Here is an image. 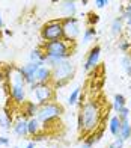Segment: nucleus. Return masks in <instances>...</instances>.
<instances>
[{
  "mask_svg": "<svg viewBox=\"0 0 131 148\" xmlns=\"http://www.w3.org/2000/svg\"><path fill=\"white\" fill-rule=\"evenodd\" d=\"M101 107L96 100H89L84 104H80L78 112V132L92 133L96 132V127L100 124Z\"/></svg>",
  "mask_w": 131,
  "mask_h": 148,
  "instance_id": "1",
  "label": "nucleus"
},
{
  "mask_svg": "<svg viewBox=\"0 0 131 148\" xmlns=\"http://www.w3.org/2000/svg\"><path fill=\"white\" fill-rule=\"evenodd\" d=\"M71 44L74 45V42H69L67 39H59V41L53 42H44L42 45H39V49L44 51V55L47 58H57L62 60H68L74 51V47H71Z\"/></svg>",
  "mask_w": 131,
  "mask_h": 148,
  "instance_id": "2",
  "label": "nucleus"
},
{
  "mask_svg": "<svg viewBox=\"0 0 131 148\" xmlns=\"http://www.w3.org/2000/svg\"><path fill=\"white\" fill-rule=\"evenodd\" d=\"M73 74H74V65L69 60H63L51 70V83H53L54 88H62L71 80Z\"/></svg>",
  "mask_w": 131,
  "mask_h": 148,
  "instance_id": "3",
  "label": "nucleus"
},
{
  "mask_svg": "<svg viewBox=\"0 0 131 148\" xmlns=\"http://www.w3.org/2000/svg\"><path fill=\"white\" fill-rule=\"evenodd\" d=\"M41 38L44 42H53L63 39V27H62V18L50 20L44 23L41 27Z\"/></svg>",
  "mask_w": 131,
  "mask_h": 148,
  "instance_id": "4",
  "label": "nucleus"
},
{
  "mask_svg": "<svg viewBox=\"0 0 131 148\" xmlns=\"http://www.w3.org/2000/svg\"><path fill=\"white\" fill-rule=\"evenodd\" d=\"M62 106L56 103V101H51V103H45V104H41L38 109V113H36V118L42 123V125H47L50 124L51 121L57 119L59 116L62 115Z\"/></svg>",
  "mask_w": 131,
  "mask_h": 148,
  "instance_id": "5",
  "label": "nucleus"
},
{
  "mask_svg": "<svg viewBox=\"0 0 131 148\" xmlns=\"http://www.w3.org/2000/svg\"><path fill=\"white\" fill-rule=\"evenodd\" d=\"M30 89L35 92V97L38 100V104H45V103H51L54 100V86L51 83L47 85H41V83H35L30 86Z\"/></svg>",
  "mask_w": 131,
  "mask_h": 148,
  "instance_id": "6",
  "label": "nucleus"
},
{
  "mask_svg": "<svg viewBox=\"0 0 131 148\" xmlns=\"http://www.w3.org/2000/svg\"><path fill=\"white\" fill-rule=\"evenodd\" d=\"M62 27H63V39L69 42H75V39L80 35V23L75 17H65L62 18Z\"/></svg>",
  "mask_w": 131,
  "mask_h": 148,
  "instance_id": "7",
  "label": "nucleus"
},
{
  "mask_svg": "<svg viewBox=\"0 0 131 148\" xmlns=\"http://www.w3.org/2000/svg\"><path fill=\"white\" fill-rule=\"evenodd\" d=\"M41 66H45V65H44V64L27 62L26 65H21V66H20V71H21L23 77H24V82H26V85H27V86H32V85L36 83L35 76H36V73H38V70L41 68Z\"/></svg>",
  "mask_w": 131,
  "mask_h": 148,
  "instance_id": "8",
  "label": "nucleus"
},
{
  "mask_svg": "<svg viewBox=\"0 0 131 148\" xmlns=\"http://www.w3.org/2000/svg\"><path fill=\"white\" fill-rule=\"evenodd\" d=\"M100 56H101V47L100 45H95L89 50L88 56H86V60L83 64V70L84 71H90L92 68L98 65V60H100Z\"/></svg>",
  "mask_w": 131,
  "mask_h": 148,
  "instance_id": "9",
  "label": "nucleus"
},
{
  "mask_svg": "<svg viewBox=\"0 0 131 148\" xmlns=\"http://www.w3.org/2000/svg\"><path fill=\"white\" fill-rule=\"evenodd\" d=\"M9 86V97L15 104H24L26 103V86L23 85H8Z\"/></svg>",
  "mask_w": 131,
  "mask_h": 148,
  "instance_id": "10",
  "label": "nucleus"
},
{
  "mask_svg": "<svg viewBox=\"0 0 131 148\" xmlns=\"http://www.w3.org/2000/svg\"><path fill=\"white\" fill-rule=\"evenodd\" d=\"M12 130H14V133L17 134L18 138H23V139H26L29 136V127H27V119L26 118H23V116H20L15 123H14V125H12Z\"/></svg>",
  "mask_w": 131,
  "mask_h": 148,
  "instance_id": "11",
  "label": "nucleus"
},
{
  "mask_svg": "<svg viewBox=\"0 0 131 148\" xmlns=\"http://www.w3.org/2000/svg\"><path fill=\"white\" fill-rule=\"evenodd\" d=\"M35 80H36V83H41V85L51 83V68H48V66H41L35 76Z\"/></svg>",
  "mask_w": 131,
  "mask_h": 148,
  "instance_id": "12",
  "label": "nucleus"
},
{
  "mask_svg": "<svg viewBox=\"0 0 131 148\" xmlns=\"http://www.w3.org/2000/svg\"><path fill=\"white\" fill-rule=\"evenodd\" d=\"M27 127H29V136H33V138L44 132V125L36 116L27 119Z\"/></svg>",
  "mask_w": 131,
  "mask_h": 148,
  "instance_id": "13",
  "label": "nucleus"
},
{
  "mask_svg": "<svg viewBox=\"0 0 131 148\" xmlns=\"http://www.w3.org/2000/svg\"><path fill=\"white\" fill-rule=\"evenodd\" d=\"M38 109H39V104L35 103V101H26L23 104V118L26 119H30V118H35L36 113H38Z\"/></svg>",
  "mask_w": 131,
  "mask_h": 148,
  "instance_id": "14",
  "label": "nucleus"
},
{
  "mask_svg": "<svg viewBox=\"0 0 131 148\" xmlns=\"http://www.w3.org/2000/svg\"><path fill=\"white\" fill-rule=\"evenodd\" d=\"M11 125H14L12 115L9 113L8 109H3V112L0 113V129H3V130H11Z\"/></svg>",
  "mask_w": 131,
  "mask_h": 148,
  "instance_id": "15",
  "label": "nucleus"
},
{
  "mask_svg": "<svg viewBox=\"0 0 131 148\" xmlns=\"http://www.w3.org/2000/svg\"><path fill=\"white\" fill-rule=\"evenodd\" d=\"M29 62H33V64H44L45 65V55H44V51L39 49H33L30 51V55H29Z\"/></svg>",
  "mask_w": 131,
  "mask_h": 148,
  "instance_id": "16",
  "label": "nucleus"
},
{
  "mask_svg": "<svg viewBox=\"0 0 131 148\" xmlns=\"http://www.w3.org/2000/svg\"><path fill=\"white\" fill-rule=\"evenodd\" d=\"M121 124H122V123H121V119H119V116H117V115H113L112 118H110V123H109V130H110V133H112L115 138L119 136Z\"/></svg>",
  "mask_w": 131,
  "mask_h": 148,
  "instance_id": "17",
  "label": "nucleus"
},
{
  "mask_svg": "<svg viewBox=\"0 0 131 148\" xmlns=\"http://www.w3.org/2000/svg\"><path fill=\"white\" fill-rule=\"evenodd\" d=\"M124 21H125V18L124 15L121 17H116L113 21H112V33L115 36H119L122 33V29H124Z\"/></svg>",
  "mask_w": 131,
  "mask_h": 148,
  "instance_id": "18",
  "label": "nucleus"
},
{
  "mask_svg": "<svg viewBox=\"0 0 131 148\" xmlns=\"http://www.w3.org/2000/svg\"><path fill=\"white\" fill-rule=\"evenodd\" d=\"M121 130H119V138H122L124 140H127L131 138V124L128 123V119L121 121Z\"/></svg>",
  "mask_w": 131,
  "mask_h": 148,
  "instance_id": "19",
  "label": "nucleus"
},
{
  "mask_svg": "<svg viewBox=\"0 0 131 148\" xmlns=\"http://www.w3.org/2000/svg\"><path fill=\"white\" fill-rule=\"evenodd\" d=\"M127 106V100L122 94H115V98H113V109L116 112H119L122 107Z\"/></svg>",
  "mask_w": 131,
  "mask_h": 148,
  "instance_id": "20",
  "label": "nucleus"
},
{
  "mask_svg": "<svg viewBox=\"0 0 131 148\" xmlns=\"http://www.w3.org/2000/svg\"><path fill=\"white\" fill-rule=\"evenodd\" d=\"M62 9H63V12H65L67 17H74L75 11H77L75 2H63L62 3Z\"/></svg>",
  "mask_w": 131,
  "mask_h": 148,
  "instance_id": "21",
  "label": "nucleus"
},
{
  "mask_svg": "<svg viewBox=\"0 0 131 148\" xmlns=\"http://www.w3.org/2000/svg\"><path fill=\"white\" fill-rule=\"evenodd\" d=\"M80 94H81V88L80 86H77V88L71 92V95L68 97V104L69 106H74L78 103V98H80Z\"/></svg>",
  "mask_w": 131,
  "mask_h": 148,
  "instance_id": "22",
  "label": "nucleus"
},
{
  "mask_svg": "<svg viewBox=\"0 0 131 148\" xmlns=\"http://www.w3.org/2000/svg\"><path fill=\"white\" fill-rule=\"evenodd\" d=\"M96 36V30H95V27H89L88 29H84V33H83V42H89L92 38H95Z\"/></svg>",
  "mask_w": 131,
  "mask_h": 148,
  "instance_id": "23",
  "label": "nucleus"
},
{
  "mask_svg": "<svg viewBox=\"0 0 131 148\" xmlns=\"http://www.w3.org/2000/svg\"><path fill=\"white\" fill-rule=\"evenodd\" d=\"M121 64H122V68H124V71H125L128 76H131V58L128 56V55H125L122 58V60H121Z\"/></svg>",
  "mask_w": 131,
  "mask_h": 148,
  "instance_id": "24",
  "label": "nucleus"
},
{
  "mask_svg": "<svg viewBox=\"0 0 131 148\" xmlns=\"http://www.w3.org/2000/svg\"><path fill=\"white\" fill-rule=\"evenodd\" d=\"M122 15H124V18H125L127 24L131 27V2L125 6V8H122Z\"/></svg>",
  "mask_w": 131,
  "mask_h": 148,
  "instance_id": "25",
  "label": "nucleus"
},
{
  "mask_svg": "<svg viewBox=\"0 0 131 148\" xmlns=\"http://www.w3.org/2000/svg\"><path fill=\"white\" fill-rule=\"evenodd\" d=\"M117 47H119L121 51H124V53H127V55H128V51H130V49H131V42L127 41V39H121L119 44H117Z\"/></svg>",
  "mask_w": 131,
  "mask_h": 148,
  "instance_id": "26",
  "label": "nucleus"
},
{
  "mask_svg": "<svg viewBox=\"0 0 131 148\" xmlns=\"http://www.w3.org/2000/svg\"><path fill=\"white\" fill-rule=\"evenodd\" d=\"M117 116H119V119L121 121H125V119H128V116H130V109L125 106V107H122V109L117 112Z\"/></svg>",
  "mask_w": 131,
  "mask_h": 148,
  "instance_id": "27",
  "label": "nucleus"
},
{
  "mask_svg": "<svg viewBox=\"0 0 131 148\" xmlns=\"http://www.w3.org/2000/svg\"><path fill=\"white\" fill-rule=\"evenodd\" d=\"M124 142H125V140H124L122 138L117 136V138H115L113 142L109 145V148H124Z\"/></svg>",
  "mask_w": 131,
  "mask_h": 148,
  "instance_id": "28",
  "label": "nucleus"
},
{
  "mask_svg": "<svg viewBox=\"0 0 131 148\" xmlns=\"http://www.w3.org/2000/svg\"><path fill=\"white\" fill-rule=\"evenodd\" d=\"M89 17H90V18H89V26H90V27H94V26H95L98 21H100V17H98L95 12H90Z\"/></svg>",
  "mask_w": 131,
  "mask_h": 148,
  "instance_id": "29",
  "label": "nucleus"
},
{
  "mask_svg": "<svg viewBox=\"0 0 131 148\" xmlns=\"http://www.w3.org/2000/svg\"><path fill=\"white\" fill-rule=\"evenodd\" d=\"M94 144H96V140H95V138H94V136H90V139L84 140L83 145H81L80 148H92V147H94Z\"/></svg>",
  "mask_w": 131,
  "mask_h": 148,
  "instance_id": "30",
  "label": "nucleus"
},
{
  "mask_svg": "<svg viewBox=\"0 0 131 148\" xmlns=\"http://www.w3.org/2000/svg\"><path fill=\"white\" fill-rule=\"evenodd\" d=\"M106 5H109L107 0H95V6H96V8H100V9L104 8Z\"/></svg>",
  "mask_w": 131,
  "mask_h": 148,
  "instance_id": "31",
  "label": "nucleus"
},
{
  "mask_svg": "<svg viewBox=\"0 0 131 148\" xmlns=\"http://www.w3.org/2000/svg\"><path fill=\"white\" fill-rule=\"evenodd\" d=\"M0 145H9V138L0 136Z\"/></svg>",
  "mask_w": 131,
  "mask_h": 148,
  "instance_id": "32",
  "label": "nucleus"
},
{
  "mask_svg": "<svg viewBox=\"0 0 131 148\" xmlns=\"http://www.w3.org/2000/svg\"><path fill=\"white\" fill-rule=\"evenodd\" d=\"M24 148H36V142H35V140H30V142L26 145Z\"/></svg>",
  "mask_w": 131,
  "mask_h": 148,
  "instance_id": "33",
  "label": "nucleus"
},
{
  "mask_svg": "<svg viewBox=\"0 0 131 148\" xmlns=\"http://www.w3.org/2000/svg\"><path fill=\"white\" fill-rule=\"evenodd\" d=\"M3 29V20H2V15H0V30Z\"/></svg>",
  "mask_w": 131,
  "mask_h": 148,
  "instance_id": "34",
  "label": "nucleus"
},
{
  "mask_svg": "<svg viewBox=\"0 0 131 148\" xmlns=\"http://www.w3.org/2000/svg\"><path fill=\"white\" fill-rule=\"evenodd\" d=\"M128 56L131 58V49H130V51H128Z\"/></svg>",
  "mask_w": 131,
  "mask_h": 148,
  "instance_id": "35",
  "label": "nucleus"
}]
</instances>
